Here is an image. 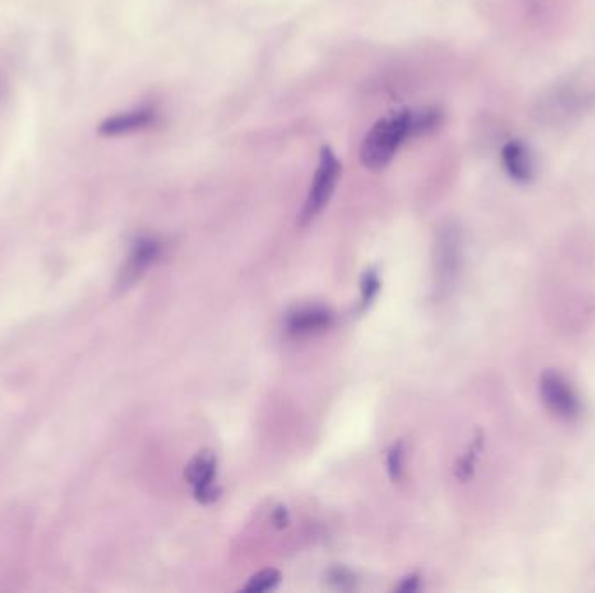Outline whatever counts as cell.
<instances>
[{
	"label": "cell",
	"instance_id": "cell-1",
	"mask_svg": "<svg viewBox=\"0 0 595 593\" xmlns=\"http://www.w3.org/2000/svg\"><path fill=\"white\" fill-rule=\"evenodd\" d=\"M416 134L415 112L390 115L376 122L362 143L361 160L371 171H380L394 159L402 141Z\"/></svg>",
	"mask_w": 595,
	"mask_h": 593
},
{
	"label": "cell",
	"instance_id": "cell-2",
	"mask_svg": "<svg viewBox=\"0 0 595 593\" xmlns=\"http://www.w3.org/2000/svg\"><path fill=\"white\" fill-rule=\"evenodd\" d=\"M341 164L340 160L336 159L333 150L324 147L321 150V160H319V167L315 171L314 183L310 188L305 207L301 211L300 223L307 225L310 221H314L322 209L328 206L331 195L335 192L338 180H340Z\"/></svg>",
	"mask_w": 595,
	"mask_h": 593
},
{
	"label": "cell",
	"instance_id": "cell-3",
	"mask_svg": "<svg viewBox=\"0 0 595 593\" xmlns=\"http://www.w3.org/2000/svg\"><path fill=\"white\" fill-rule=\"evenodd\" d=\"M540 397L543 404L554 414L555 418L564 421H576L582 416V400L576 394L575 387L557 371H545L540 376Z\"/></svg>",
	"mask_w": 595,
	"mask_h": 593
},
{
	"label": "cell",
	"instance_id": "cell-4",
	"mask_svg": "<svg viewBox=\"0 0 595 593\" xmlns=\"http://www.w3.org/2000/svg\"><path fill=\"white\" fill-rule=\"evenodd\" d=\"M185 477L188 484L194 487L195 500L213 503L220 496V487L216 486V456L211 451L197 454L188 463Z\"/></svg>",
	"mask_w": 595,
	"mask_h": 593
},
{
	"label": "cell",
	"instance_id": "cell-5",
	"mask_svg": "<svg viewBox=\"0 0 595 593\" xmlns=\"http://www.w3.org/2000/svg\"><path fill=\"white\" fill-rule=\"evenodd\" d=\"M157 114L154 108L141 107L121 112V114L110 115L98 126V133L107 138L115 136H126V134L138 133L147 127L154 126Z\"/></svg>",
	"mask_w": 595,
	"mask_h": 593
},
{
	"label": "cell",
	"instance_id": "cell-6",
	"mask_svg": "<svg viewBox=\"0 0 595 593\" xmlns=\"http://www.w3.org/2000/svg\"><path fill=\"white\" fill-rule=\"evenodd\" d=\"M161 256V244L155 239H140L133 246L126 265L122 268L119 286L128 287L134 280L140 279L143 272L147 270L157 258Z\"/></svg>",
	"mask_w": 595,
	"mask_h": 593
},
{
	"label": "cell",
	"instance_id": "cell-7",
	"mask_svg": "<svg viewBox=\"0 0 595 593\" xmlns=\"http://www.w3.org/2000/svg\"><path fill=\"white\" fill-rule=\"evenodd\" d=\"M502 162L510 178L517 183H529L535 178V160L522 141L512 140L503 147Z\"/></svg>",
	"mask_w": 595,
	"mask_h": 593
},
{
	"label": "cell",
	"instance_id": "cell-8",
	"mask_svg": "<svg viewBox=\"0 0 595 593\" xmlns=\"http://www.w3.org/2000/svg\"><path fill=\"white\" fill-rule=\"evenodd\" d=\"M331 324V314L326 308H301L295 314L289 315L288 331L303 336V334L321 333Z\"/></svg>",
	"mask_w": 595,
	"mask_h": 593
},
{
	"label": "cell",
	"instance_id": "cell-9",
	"mask_svg": "<svg viewBox=\"0 0 595 593\" xmlns=\"http://www.w3.org/2000/svg\"><path fill=\"white\" fill-rule=\"evenodd\" d=\"M460 261V240L453 230H448L442 237L441 267L444 277L455 275L456 267Z\"/></svg>",
	"mask_w": 595,
	"mask_h": 593
},
{
	"label": "cell",
	"instance_id": "cell-10",
	"mask_svg": "<svg viewBox=\"0 0 595 593\" xmlns=\"http://www.w3.org/2000/svg\"><path fill=\"white\" fill-rule=\"evenodd\" d=\"M279 583H281V573L275 569H267L253 576L244 590L253 593L268 592V590H274Z\"/></svg>",
	"mask_w": 595,
	"mask_h": 593
},
{
	"label": "cell",
	"instance_id": "cell-11",
	"mask_svg": "<svg viewBox=\"0 0 595 593\" xmlns=\"http://www.w3.org/2000/svg\"><path fill=\"white\" fill-rule=\"evenodd\" d=\"M380 277L376 274L375 270H369L366 275L362 277L361 293H362V307H368L371 301L375 300L376 294L380 293Z\"/></svg>",
	"mask_w": 595,
	"mask_h": 593
},
{
	"label": "cell",
	"instance_id": "cell-12",
	"mask_svg": "<svg viewBox=\"0 0 595 593\" xmlns=\"http://www.w3.org/2000/svg\"><path fill=\"white\" fill-rule=\"evenodd\" d=\"M387 465L390 477L394 480H401L402 472H404V446H402L401 442L395 444L388 451Z\"/></svg>",
	"mask_w": 595,
	"mask_h": 593
},
{
	"label": "cell",
	"instance_id": "cell-13",
	"mask_svg": "<svg viewBox=\"0 0 595 593\" xmlns=\"http://www.w3.org/2000/svg\"><path fill=\"white\" fill-rule=\"evenodd\" d=\"M331 580L335 581L338 587L343 588V583H345V581L350 583V585L354 583V576L348 573V571H343V569H336V571L331 573Z\"/></svg>",
	"mask_w": 595,
	"mask_h": 593
},
{
	"label": "cell",
	"instance_id": "cell-14",
	"mask_svg": "<svg viewBox=\"0 0 595 593\" xmlns=\"http://www.w3.org/2000/svg\"><path fill=\"white\" fill-rule=\"evenodd\" d=\"M416 583H418V580H416L415 576H411V578H408V580L404 581V585H401L399 590H401V592H408V590L411 592V590H415Z\"/></svg>",
	"mask_w": 595,
	"mask_h": 593
}]
</instances>
